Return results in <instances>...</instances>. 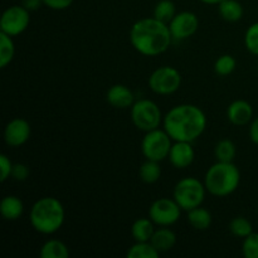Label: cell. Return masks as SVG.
<instances>
[{
	"mask_svg": "<svg viewBox=\"0 0 258 258\" xmlns=\"http://www.w3.org/2000/svg\"><path fill=\"white\" fill-rule=\"evenodd\" d=\"M207 116L201 107L183 103L171 107L163 120V127L173 141L194 143L207 128Z\"/></svg>",
	"mask_w": 258,
	"mask_h": 258,
	"instance_id": "1",
	"label": "cell"
},
{
	"mask_svg": "<svg viewBox=\"0 0 258 258\" xmlns=\"http://www.w3.org/2000/svg\"><path fill=\"white\" fill-rule=\"evenodd\" d=\"M173 40L169 25L154 17L138 20L130 29L131 45L146 57L165 53Z\"/></svg>",
	"mask_w": 258,
	"mask_h": 258,
	"instance_id": "2",
	"label": "cell"
},
{
	"mask_svg": "<svg viewBox=\"0 0 258 258\" xmlns=\"http://www.w3.org/2000/svg\"><path fill=\"white\" fill-rule=\"evenodd\" d=\"M64 207L54 197L38 199L30 209V224L38 233L45 236H50L59 231L64 224Z\"/></svg>",
	"mask_w": 258,
	"mask_h": 258,
	"instance_id": "3",
	"label": "cell"
},
{
	"mask_svg": "<svg viewBox=\"0 0 258 258\" xmlns=\"http://www.w3.org/2000/svg\"><path fill=\"white\" fill-rule=\"evenodd\" d=\"M241 183V171L233 161H217L207 170L204 185L207 191L213 197L224 198L237 190Z\"/></svg>",
	"mask_w": 258,
	"mask_h": 258,
	"instance_id": "4",
	"label": "cell"
},
{
	"mask_svg": "<svg viewBox=\"0 0 258 258\" xmlns=\"http://www.w3.org/2000/svg\"><path fill=\"white\" fill-rule=\"evenodd\" d=\"M206 193L207 188L204 181L193 176H186L176 183L173 191V198L183 211L189 212L203 204Z\"/></svg>",
	"mask_w": 258,
	"mask_h": 258,
	"instance_id": "5",
	"label": "cell"
},
{
	"mask_svg": "<svg viewBox=\"0 0 258 258\" xmlns=\"http://www.w3.org/2000/svg\"><path fill=\"white\" fill-rule=\"evenodd\" d=\"M164 116L158 103L148 98L135 101L131 106V121L138 130L148 133L160 127Z\"/></svg>",
	"mask_w": 258,
	"mask_h": 258,
	"instance_id": "6",
	"label": "cell"
},
{
	"mask_svg": "<svg viewBox=\"0 0 258 258\" xmlns=\"http://www.w3.org/2000/svg\"><path fill=\"white\" fill-rule=\"evenodd\" d=\"M171 145H173V139L164 128L161 130L159 127L145 133L141 140V151L148 160L160 163L169 156Z\"/></svg>",
	"mask_w": 258,
	"mask_h": 258,
	"instance_id": "7",
	"label": "cell"
},
{
	"mask_svg": "<svg viewBox=\"0 0 258 258\" xmlns=\"http://www.w3.org/2000/svg\"><path fill=\"white\" fill-rule=\"evenodd\" d=\"M181 75L171 66H163L154 71L149 77V88L156 95L169 96L175 93L181 86Z\"/></svg>",
	"mask_w": 258,
	"mask_h": 258,
	"instance_id": "8",
	"label": "cell"
},
{
	"mask_svg": "<svg viewBox=\"0 0 258 258\" xmlns=\"http://www.w3.org/2000/svg\"><path fill=\"white\" fill-rule=\"evenodd\" d=\"M181 211L175 201L170 198H159L150 204L149 218L159 227L174 226L180 219Z\"/></svg>",
	"mask_w": 258,
	"mask_h": 258,
	"instance_id": "9",
	"label": "cell"
},
{
	"mask_svg": "<svg viewBox=\"0 0 258 258\" xmlns=\"http://www.w3.org/2000/svg\"><path fill=\"white\" fill-rule=\"evenodd\" d=\"M30 23V12L23 5H13L5 9L0 19V32L17 37L24 33Z\"/></svg>",
	"mask_w": 258,
	"mask_h": 258,
	"instance_id": "10",
	"label": "cell"
},
{
	"mask_svg": "<svg viewBox=\"0 0 258 258\" xmlns=\"http://www.w3.org/2000/svg\"><path fill=\"white\" fill-rule=\"evenodd\" d=\"M168 25L174 40H185L197 33L199 28V19L194 13L180 12L176 13Z\"/></svg>",
	"mask_w": 258,
	"mask_h": 258,
	"instance_id": "11",
	"label": "cell"
},
{
	"mask_svg": "<svg viewBox=\"0 0 258 258\" xmlns=\"http://www.w3.org/2000/svg\"><path fill=\"white\" fill-rule=\"evenodd\" d=\"M32 127L25 118L15 117L7 123L4 128V140L8 146L19 148L23 146L30 138Z\"/></svg>",
	"mask_w": 258,
	"mask_h": 258,
	"instance_id": "12",
	"label": "cell"
},
{
	"mask_svg": "<svg viewBox=\"0 0 258 258\" xmlns=\"http://www.w3.org/2000/svg\"><path fill=\"white\" fill-rule=\"evenodd\" d=\"M193 143L188 141H174L169 153V161L176 169H186L194 163L196 151H194Z\"/></svg>",
	"mask_w": 258,
	"mask_h": 258,
	"instance_id": "13",
	"label": "cell"
},
{
	"mask_svg": "<svg viewBox=\"0 0 258 258\" xmlns=\"http://www.w3.org/2000/svg\"><path fill=\"white\" fill-rule=\"evenodd\" d=\"M106 100L112 107L117 110H125V108H131V106L135 103V95L127 86L117 83L108 88Z\"/></svg>",
	"mask_w": 258,
	"mask_h": 258,
	"instance_id": "14",
	"label": "cell"
},
{
	"mask_svg": "<svg viewBox=\"0 0 258 258\" xmlns=\"http://www.w3.org/2000/svg\"><path fill=\"white\" fill-rule=\"evenodd\" d=\"M227 118L234 126H246L253 120V108L244 100H236L227 108Z\"/></svg>",
	"mask_w": 258,
	"mask_h": 258,
	"instance_id": "15",
	"label": "cell"
},
{
	"mask_svg": "<svg viewBox=\"0 0 258 258\" xmlns=\"http://www.w3.org/2000/svg\"><path fill=\"white\" fill-rule=\"evenodd\" d=\"M150 242L158 249L159 253H165L173 249L176 244V234L169 227H160L159 229H155Z\"/></svg>",
	"mask_w": 258,
	"mask_h": 258,
	"instance_id": "16",
	"label": "cell"
},
{
	"mask_svg": "<svg viewBox=\"0 0 258 258\" xmlns=\"http://www.w3.org/2000/svg\"><path fill=\"white\" fill-rule=\"evenodd\" d=\"M24 212V204L22 199L15 196H7L0 203V213L7 221H17Z\"/></svg>",
	"mask_w": 258,
	"mask_h": 258,
	"instance_id": "17",
	"label": "cell"
},
{
	"mask_svg": "<svg viewBox=\"0 0 258 258\" xmlns=\"http://www.w3.org/2000/svg\"><path fill=\"white\" fill-rule=\"evenodd\" d=\"M186 219H188V223L197 231H207L213 223L212 213L202 206L189 211Z\"/></svg>",
	"mask_w": 258,
	"mask_h": 258,
	"instance_id": "18",
	"label": "cell"
},
{
	"mask_svg": "<svg viewBox=\"0 0 258 258\" xmlns=\"http://www.w3.org/2000/svg\"><path fill=\"white\" fill-rule=\"evenodd\" d=\"M155 232V223L150 218H139L131 226V236L135 242H150Z\"/></svg>",
	"mask_w": 258,
	"mask_h": 258,
	"instance_id": "19",
	"label": "cell"
},
{
	"mask_svg": "<svg viewBox=\"0 0 258 258\" xmlns=\"http://www.w3.org/2000/svg\"><path fill=\"white\" fill-rule=\"evenodd\" d=\"M218 13L226 22L236 23L243 17V7L238 0H222L218 4Z\"/></svg>",
	"mask_w": 258,
	"mask_h": 258,
	"instance_id": "20",
	"label": "cell"
},
{
	"mask_svg": "<svg viewBox=\"0 0 258 258\" xmlns=\"http://www.w3.org/2000/svg\"><path fill=\"white\" fill-rule=\"evenodd\" d=\"M42 258H67L70 256V249L64 242L59 239H49L40 248Z\"/></svg>",
	"mask_w": 258,
	"mask_h": 258,
	"instance_id": "21",
	"label": "cell"
},
{
	"mask_svg": "<svg viewBox=\"0 0 258 258\" xmlns=\"http://www.w3.org/2000/svg\"><path fill=\"white\" fill-rule=\"evenodd\" d=\"M139 176L146 184L156 183L161 176L160 163L146 159L145 163L141 164L140 169H139Z\"/></svg>",
	"mask_w": 258,
	"mask_h": 258,
	"instance_id": "22",
	"label": "cell"
},
{
	"mask_svg": "<svg viewBox=\"0 0 258 258\" xmlns=\"http://www.w3.org/2000/svg\"><path fill=\"white\" fill-rule=\"evenodd\" d=\"M15 55V44L13 37L0 32V68L12 63Z\"/></svg>",
	"mask_w": 258,
	"mask_h": 258,
	"instance_id": "23",
	"label": "cell"
},
{
	"mask_svg": "<svg viewBox=\"0 0 258 258\" xmlns=\"http://www.w3.org/2000/svg\"><path fill=\"white\" fill-rule=\"evenodd\" d=\"M237 154L236 144L229 139H222L217 143L214 148V155L217 161H224V163H231L234 160Z\"/></svg>",
	"mask_w": 258,
	"mask_h": 258,
	"instance_id": "24",
	"label": "cell"
},
{
	"mask_svg": "<svg viewBox=\"0 0 258 258\" xmlns=\"http://www.w3.org/2000/svg\"><path fill=\"white\" fill-rule=\"evenodd\" d=\"M160 253L151 242H135L126 252L127 258H158Z\"/></svg>",
	"mask_w": 258,
	"mask_h": 258,
	"instance_id": "25",
	"label": "cell"
},
{
	"mask_svg": "<svg viewBox=\"0 0 258 258\" xmlns=\"http://www.w3.org/2000/svg\"><path fill=\"white\" fill-rule=\"evenodd\" d=\"M228 228L229 232L234 237H238V238H246V237H248L253 232V226H252L251 221L242 216H238L232 219L229 222Z\"/></svg>",
	"mask_w": 258,
	"mask_h": 258,
	"instance_id": "26",
	"label": "cell"
},
{
	"mask_svg": "<svg viewBox=\"0 0 258 258\" xmlns=\"http://www.w3.org/2000/svg\"><path fill=\"white\" fill-rule=\"evenodd\" d=\"M176 8L174 2L171 0H160L154 8V18H156L160 22L169 24L170 20L175 17Z\"/></svg>",
	"mask_w": 258,
	"mask_h": 258,
	"instance_id": "27",
	"label": "cell"
},
{
	"mask_svg": "<svg viewBox=\"0 0 258 258\" xmlns=\"http://www.w3.org/2000/svg\"><path fill=\"white\" fill-rule=\"evenodd\" d=\"M237 60L231 54H222L214 63V72L219 77H227L236 71Z\"/></svg>",
	"mask_w": 258,
	"mask_h": 258,
	"instance_id": "28",
	"label": "cell"
},
{
	"mask_svg": "<svg viewBox=\"0 0 258 258\" xmlns=\"http://www.w3.org/2000/svg\"><path fill=\"white\" fill-rule=\"evenodd\" d=\"M244 45L249 53L258 57V22L247 28L244 33Z\"/></svg>",
	"mask_w": 258,
	"mask_h": 258,
	"instance_id": "29",
	"label": "cell"
},
{
	"mask_svg": "<svg viewBox=\"0 0 258 258\" xmlns=\"http://www.w3.org/2000/svg\"><path fill=\"white\" fill-rule=\"evenodd\" d=\"M242 254L246 258H258V233L252 232L248 237L243 238Z\"/></svg>",
	"mask_w": 258,
	"mask_h": 258,
	"instance_id": "30",
	"label": "cell"
},
{
	"mask_svg": "<svg viewBox=\"0 0 258 258\" xmlns=\"http://www.w3.org/2000/svg\"><path fill=\"white\" fill-rule=\"evenodd\" d=\"M13 166H14V164L12 163V160L5 154H2L0 155V181L2 183H4L7 179L12 176Z\"/></svg>",
	"mask_w": 258,
	"mask_h": 258,
	"instance_id": "31",
	"label": "cell"
},
{
	"mask_svg": "<svg viewBox=\"0 0 258 258\" xmlns=\"http://www.w3.org/2000/svg\"><path fill=\"white\" fill-rule=\"evenodd\" d=\"M29 174H30V170L25 164L17 163L14 164V166H13L12 176H10V178L14 179L15 181H24L27 180Z\"/></svg>",
	"mask_w": 258,
	"mask_h": 258,
	"instance_id": "32",
	"label": "cell"
},
{
	"mask_svg": "<svg viewBox=\"0 0 258 258\" xmlns=\"http://www.w3.org/2000/svg\"><path fill=\"white\" fill-rule=\"evenodd\" d=\"M75 0H43V4L53 10L68 9Z\"/></svg>",
	"mask_w": 258,
	"mask_h": 258,
	"instance_id": "33",
	"label": "cell"
},
{
	"mask_svg": "<svg viewBox=\"0 0 258 258\" xmlns=\"http://www.w3.org/2000/svg\"><path fill=\"white\" fill-rule=\"evenodd\" d=\"M249 139L252 143L258 145V116L249 123Z\"/></svg>",
	"mask_w": 258,
	"mask_h": 258,
	"instance_id": "34",
	"label": "cell"
},
{
	"mask_svg": "<svg viewBox=\"0 0 258 258\" xmlns=\"http://www.w3.org/2000/svg\"><path fill=\"white\" fill-rule=\"evenodd\" d=\"M22 5L29 12H35L44 4H43V0H22Z\"/></svg>",
	"mask_w": 258,
	"mask_h": 258,
	"instance_id": "35",
	"label": "cell"
},
{
	"mask_svg": "<svg viewBox=\"0 0 258 258\" xmlns=\"http://www.w3.org/2000/svg\"><path fill=\"white\" fill-rule=\"evenodd\" d=\"M199 2L204 3V4H208V5H218L222 0H199Z\"/></svg>",
	"mask_w": 258,
	"mask_h": 258,
	"instance_id": "36",
	"label": "cell"
},
{
	"mask_svg": "<svg viewBox=\"0 0 258 258\" xmlns=\"http://www.w3.org/2000/svg\"><path fill=\"white\" fill-rule=\"evenodd\" d=\"M257 71H258V63H257Z\"/></svg>",
	"mask_w": 258,
	"mask_h": 258,
	"instance_id": "37",
	"label": "cell"
}]
</instances>
